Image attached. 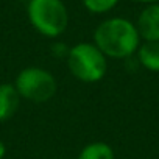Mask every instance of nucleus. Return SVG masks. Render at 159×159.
Segmentation results:
<instances>
[{
  "instance_id": "6",
  "label": "nucleus",
  "mask_w": 159,
  "mask_h": 159,
  "mask_svg": "<svg viewBox=\"0 0 159 159\" xmlns=\"http://www.w3.org/2000/svg\"><path fill=\"white\" fill-rule=\"evenodd\" d=\"M20 106V95L14 84H0V123L14 117Z\"/></svg>"
},
{
  "instance_id": "8",
  "label": "nucleus",
  "mask_w": 159,
  "mask_h": 159,
  "mask_svg": "<svg viewBox=\"0 0 159 159\" xmlns=\"http://www.w3.org/2000/svg\"><path fill=\"white\" fill-rule=\"evenodd\" d=\"M114 150L106 142L88 143L78 154V159H114Z\"/></svg>"
},
{
  "instance_id": "5",
  "label": "nucleus",
  "mask_w": 159,
  "mask_h": 159,
  "mask_svg": "<svg viewBox=\"0 0 159 159\" xmlns=\"http://www.w3.org/2000/svg\"><path fill=\"white\" fill-rule=\"evenodd\" d=\"M136 28L145 42H159V3L147 5L140 11Z\"/></svg>"
},
{
  "instance_id": "7",
  "label": "nucleus",
  "mask_w": 159,
  "mask_h": 159,
  "mask_svg": "<svg viewBox=\"0 0 159 159\" xmlns=\"http://www.w3.org/2000/svg\"><path fill=\"white\" fill-rule=\"evenodd\" d=\"M139 62L151 72H159V42H143L137 48Z\"/></svg>"
},
{
  "instance_id": "2",
  "label": "nucleus",
  "mask_w": 159,
  "mask_h": 159,
  "mask_svg": "<svg viewBox=\"0 0 159 159\" xmlns=\"http://www.w3.org/2000/svg\"><path fill=\"white\" fill-rule=\"evenodd\" d=\"M27 14L33 28L47 38L61 36L69 24V13L62 0H30Z\"/></svg>"
},
{
  "instance_id": "9",
  "label": "nucleus",
  "mask_w": 159,
  "mask_h": 159,
  "mask_svg": "<svg viewBox=\"0 0 159 159\" xmlns=\"http://www.w3.org/2000/svg\"><path fill=\"white\" fill-rule=\"evenodd\" d=\"M117 3L119 0H83L84 8L94 14H105L111 11Z\"/></svg>"
},
{
  "instance_id": "4",
  "label": "nucleus",
  "mask_w": 159,
  "mask_h": 159,
  "mask_svg": "<svg viewBox=\"0 0 159 159\" xmlns=\"http://www.w3.org/2000/svg\"><path fill=\"white\" fill-rule=\"evenodd\" d=\"M55 76L41 67H27L19 72L14 88L17 89L20 98L31 103H45L56 94Z\"/></svg>"
},
{
  "instance_id": "3",
  "label": "nucleus",
  "mask_w": 159,
  "mask_h": 159,
  "mask_svg": "<svg viewBox=\"0 0 159 159\" xmlns=\"http://www.w3.org/2000/svg\"><path fill=\"white\" fill-rule=\"evenodd\" d=\"M67 67L70 73L83 83H97L105 76L108 64L106 56L95 44L80 42L67 52Z\"/></svg>"
},
{
  "instance_id": "11",
  "label": "nucleus",
  "mask_w": 159,
  "mask_h": 159,
  "mask_svg": "<svg viewBox=\"0 0 159 159\" xmlns=\"http://www.w3.org/2000/svg\"><path fill=\"white\" fill-rule=\"evenodd\" d=\"M133 2H139V3H147V5H151V3H159V0H133Z\"/></svg>"
},
{
  "instance_id": "1",
  "label": "nucleus",
  "mask_w": 159,
  "mask_h": 159,
  "mask_svg": "<svg viewBox=\"0 0 159 159\" xmlns=\"http://www.w3.org/2000/svg\"><path fill=\"white\" fill-rule=\"evenodd\" d=\"M94 44L109 58L125 59L140 47V36L136 24L125 17H111L103 20L94 31Z\"/></svg>"
},
{
  "instance_id": "10",
  "label": "nucleus",
  "mask_w": 159,
  "mask_h": 159,
  "mask_svg": "<svg viewBox=\"0 0 159 159\" xmlns=\"http://www.w3.org/2000/svg\"><path fill=\"white\" fill-rule=\"evenodd\" d=\"M5 153H7V147H5L3 140L0 139V159H3V157H5Z\"/></svg>"
}]
</instances>
